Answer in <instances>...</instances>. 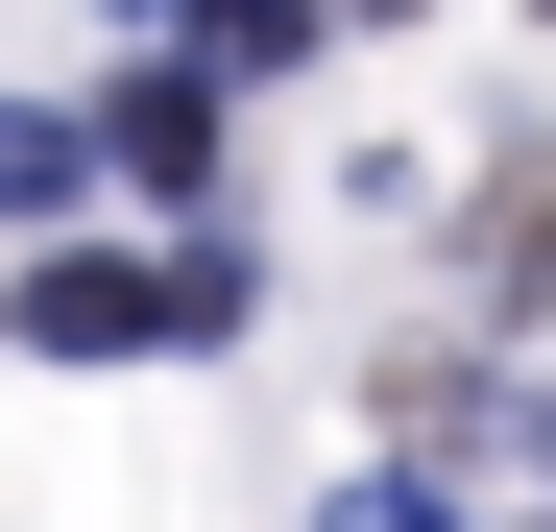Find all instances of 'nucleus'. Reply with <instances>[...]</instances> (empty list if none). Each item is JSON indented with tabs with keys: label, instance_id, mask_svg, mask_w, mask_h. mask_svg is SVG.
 I'll list each match as a JSON object with an SVG mask.
<instances>
[{
	"label": "nucleus",
	"instance_id": "f257e3e1",
	"mask_svg": "<svg viewBox=\"0 0 556 532\" xmlns=\"http://www.w3.org/2000/svg\"><path fill=\"white\" fill-rule=\"evenodd\" d=\"M266 315V266L242 242H25V291H0V339H25V364H169V339H242Z\"/></svg>",
	"mask_w": 556,
	"mask_h": 532
},
{
	"label": "nucleus",
	"instance_id": "f03ea898",
	"mask_svg": "<svg viewBox=\"0 0 556 532\" xmlns=\"http://www.w3.org/2000/svg\"><path fill=\"white\" fill-rule=\"evenodd\" d=\"M73 145H98V169H122V194H218V98H194V73H169V49H146V73H122V98H98V122H73Z\"/></svg>",
	"mask_w": 556,
	"mask_h": 532
},
{
	"label": "nucleus",
	"instance_id": "7ed1b4c3",
	"mask_svg": "<svg viewBox=\"0 0 556 532\" xmlns=\"http://www.w3.org/2000/svg\"><path fill=\"white\" fill-rule=\"evenodd\" d=\"M459 266H484V315H556V169H532V145L484 169V218H459Z\"/></svg>",
	"mask_w": 556,
	"mask_h": 532
},
{
	"label": "nucleus",
	"instance_id": "20e7f679",
	"mask_svg": "<svg viewBox=\"0 0 556 532\" xmlns=\"http://www.w3.org/2000/svg\"><path fill=\"white\" fill-rule=\"evenodd\" d=\"M169 25H194V49H169L194 98H218V73H315V0H169Z\"/></svg>",
	"mask_w": 556,
	"mask_h": 532
},
{
	"label": "nucleus",
	"instance_id": "39448f33",
	"mask_svg": "<svg viewBox=\"0 0 556 532\" xmlns=\"http://www.w3.org/2000/svg\"><path fill=\"white\" fill-rule=\"evenodd\" d=\"M73 194H98V145H73V98H0V218H25V242H49Z\"/></svg>",
	"mask_w": 556,
	"mask_h": 532
},
{
	"label": "nucleus",
	"instance_id": "423d86ee",
	"mask_svg": "<svg viewBox=\"0 0 556 532\" xmlns=\"http://www.w3.org/2000/svg\"><path fill=\"white\" fill-rule=\"evenodd\" d=\"M315 532H459V508H435V484H412V460H363V484H339V508H315Z\"/></svg>",
	"mask_w": 556,
	"mask_h": 532
},
{
	"label": "nucleus",
	"instance_id": "0eeeda50",
	"mask_svg": "<svg viewBox=\"0 0 556 532\" xmlns=\"http://www.w3.org/2000/svg\"><path fill=\"white\" fill-rule=\"evenodd\" d=\"M315 25H388V0H315Z\"/></svg>",
	"mask_w": 556,
	"mask_h": 532
},
{
	"label": "nucleus",
	"instance_id": "6e6552de",
	"mask_svg": "<svg viewBox=\"0 0 556 532\" xmlns=\"http://www.w3.org/2000/svg\"><path fill=\"white\" fill-rule=\"evenodd\" d=\"M532 435H556V364H532Z\"/></svg>",
	"mask_w": 556,
	"mask_h": 532
}]
</instances>
